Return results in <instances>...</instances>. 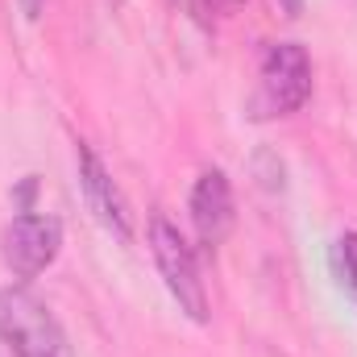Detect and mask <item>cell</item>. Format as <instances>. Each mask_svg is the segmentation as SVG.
<instances>
[{"label": "cell", "mask_w": 357, "mask_h": 357, "mask_svg": "<svg viewBox=\"0 0 357 357\" xmlns=\"http://www.w3.org/2000/svg\"><path fill=\"white\" fill-rule=\"evenodd\" d=\"M0 341L13 357H75L59 316L29 287H0Z\"/></svg>", "instance_id": "obj_1"}, {"label": "cell", "mask_w": 357, "mask_h": 357, "mask_svg": "<svg viewBox=\"0 0 357 357\" xmlns=\"http://www.w3.org/2000/svg\"><path fill=\"white\" fill-rule=\"evenodd\" d=\"M312 96V59L299 42H274L262 54L258 91L250 100V121H274L291 116Z\"/></svg>", "instance_id": "obj_2"}, {"label": "cell", "mask_w": 357, "mask_h": 357, "mask_svg": "<svg viewBox=\"0 0 357 357\" xmlns=\"http://www.w3.org/2000/svg\"><path fill=\"white\" fill-rule=\"evenodd\" d=\"M146 233H150V254L158 262V274H162L171 299L178 303V312L195 324H208V291H204V278H199V266H195V254H191L187 237L162 212L150 216Z\"/></svg>", "instance_id": "obj_3"}, {"label": "cell", "mask_w": 357, "mask_h": 357, "mask_svg": "<svg viewBox=\"0 0 357 357\" xmlns=\"http://www.w3.org/2000/svg\"><path fill=\"white\" fill-rule=\"evenodd\" d=\"M59 245H63V225L54 216H38V212L13 216L4 237H0L4 266L13 270L17 278H38L59 258Z\"/></svg>", "instance_id": "obj_4"}, {"label": "cell", "mask_w": 357, "mask_h": 357, "mask_svg": "<svg viewBox=\"0 0 357 357\" xmlns=\"http://www.w3.org/2000/svg\"><path fill=\"white\" fill-rule=\"evenodd\" d=\"M79 191H84V199H88L91 216H96L121 245H129V241H133V212H129L121 187L112 183V175L104 171V162L96 158V150H91L88 142H79Z\"/></svg>", "instance_id": "obj_5"}, {"label": "cell", "mask_w": 357, "mask_h": 357, "mask_svg": "<svg viewBox=\"0 0 357 357\" xmlns=\"http://www.w3.org/2000/svg\"><path fill=\"white\" fill-rule=\"evenodd\" d=\"M191 225H195V237L199 245L216 250L229 241L233 225H237V204H233V183L225 171H204L191 187Z\"/></svg>", "instance_id": "obj_6"}, {"label": "cell", "mask_w": 357, "mask_h": 357, "mask_svg": "<svg viewBox=\"0 0 357 357\" xmlns=\"http://www.w3.org/2000/svg\"><path fill=\"white\" fill-rule=\"evenodd\" d=\"M337 258H341V274H345V282H349V291L357 299V233H345L337 241Z\"/></svg>", "instance_id": "obj_7"}, {"label": "cell", "mask_w": 357, "mask_h": 357, "mask_svg": "<svg viewBox=\"0 0 357 357\" xmlns=\"http://www.w3.org/2000/svg\"><path fill=\"white\" fill-rule=\"evenodd\" d=\"M17 4H21L25 21H42V13H46V4H50V0H17Z\"/></svg>", "instance_id": "obj_8"}, {"label": "cell", "mask_w": 357, "mask_h": 357, "mask_svg": "<svg viewBox=\"0 0 357 357\" xmlns=\"http://www.w3.org/2000/svg\"><path fill=\"white\" fill-rule=\"evenodd\" d=\"M29 199H33V175L21 183V191H17V204H21V212H29Z\"/></svg>", "instance_id": "obj_9"}, {"label": "cell", "mask_w": 357, "mask_h": 357, "mask_svg": "<svg viewBox=\"0 0 357 357\" xmlns=\"http://www.w3.org/2000/svg\"><path fill=\"white\" fill-rule=\"evenodd\" d=\"M212 4H216V8H225V13H233V8H241L245 0H212Z\"/></svg>", "instance_id": "obj_10"}]
</instances>
